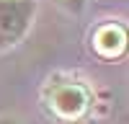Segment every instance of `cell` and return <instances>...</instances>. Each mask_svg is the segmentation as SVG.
Here are the masks:
<instances>
[{
  "label": "cell",
  "instance_id": "cell-1",
  "mask_svg": "<svg viewBox=\"0 0 129 124\" xmlns=\"http://www.w3.org/2000/svg\"><path fill=\"white\" fill-rule=\"evenodd\" d=\"M34 18L36 0H0V54L26 39Z\"/></svg>",
  "mask_w": 129,
  "mask_h": 124
},
{
  "label": "cell",
  "instance_id": "cell-2",
  "mask_svg": "<svg viewBox=\"0 0 129 124\" xmlns=\"http://www.w3.org/2000/svg\"><path fill=\"white\" fill-rule=\"evenodd\" d=\"M52 109H54L59 116L64 119H78L80 114L88 109V93H85L80 85H59L52 96Z\"/></svg>",
  "mask_w": 129,
  "mask_h": 124
},
{
  "label": "cell",
  "instance_id": "cell-3",
  "mask_svg": "<svg viewBox=\"0 0 129 124\" xmlns=\"http://www.w3.org/2000/svg\"><path fill=\"white\" fill-rule=\"evenodd\" d=\"M124 41H126V36H124L121 26L106 23V26H101L98 31H95L93 47H95V52H98L101 57H119L124 52Z\"/></svg>",
  "mask_w": 129,
  "mask_h": 124
},
{
  "label": "cell",
  "instance_id": "cell-4",
  "mask_svg": "<svg viewBox=\"0 0 129 124\" xmlns=\"http://www.w3.org/2000/svg\"><path fill=\"white\" fill-rule=\"evenodd\" d=\"M54 3H57V5L62 8V10H67V13L78 16V13H83V10H85L88 0H54Z\"/></svg>",
  "mask_w": 129,
  "mask_h": 124
},
{
  "label": "cell",
  "instance_id": "cell-5",
  "mask_svg": "<svg viewBox=\"0 0 129 124\" xmlns=\"http://www.w3.org/2000/svg\"><path fill=\"white\" fill-rule=\"evenodd\" d=\"M0 124H21V121L13 119V116H0Z\"/></svg>",
  "mask_w": 129,
  "mask_h": 124
}]
</instances>
